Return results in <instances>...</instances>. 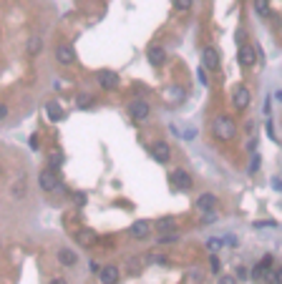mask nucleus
<instances>
[{
	"label": "nucleus",
	"mask_w": 282,
	"mask_h": 284,
	"mask_svg": "<svg viewBox=\"0 0 282 284\" xmlns=\"http://www.w3.org/2000/svg\"><path fill=\"white\" fill-rule=\"evenodd\" d=\"M212 131L219 141H232L237 136V124L232 121L229 116H217L212 121Z\"/></svg>",
	"instance_id": "f257e3e1"
},
{
	"label": "nucleus",
	"mask_w": 282,
	"mask_h": 284,
	"mask_svg": "<svg viewBox=\"0 0 282 284\" xmlns=\"http://www.w3.org/2000/svg\"><path fill=\"white\" fill-rule=\"evenodd\" d=\"M249 101H252V93H249L247 86H237L234 91H232V106H234V108L244 111V108L249 106Z\"/></svg>",
	"instance_id": "f03ea898"
},
{
	"label": "nucleus",
	"mask_w": 282,
	"mask_h": 284,
	"mask_svg": "<svg viewBox=\"0 0 282 284\" xmlns=\"http://www.w3.org/2000/svg\"><path fill=\"white\" fill-rule=\"evenodd\" d=\"M149 103L146 101H141V98H136V101H131L129 103V116L133 118V121H144V118H149Z\"/></svg>",
	"instance_id": "7ed1b4c3"
},
{
	"label": "nucleus",
	"mask_w": 282,
	"mask_h": 284,
	"mask_svg": "<svg viewBox=\"0 0 282 284\" xmlns=\"http://www.w3.org/2000/svg\"><path fill=\"white\" fill-rule=\"evenodd\" d=\"M38 184H40L43 191H56L58 186H61V181H58L56 171H51V169H43V171L38 174Z\"/></svg>",
	"instance_id": "20e7f679"
},
{
	"label": "nucleus",
	"mask_w": 282,
	"mask_h": 284,
	"mask_svg": "<svg viewBox=\"0 0 282 284\" xmlns=\"http://www.w3.org/2000/svg\"><path fill=\"white\" fill-rule=\"evenodd\" d=\"M252 279H255L257 284H275V272H272L270 266L257 264L255 269H252Z\"/></svg>",
	"instance_id": "39448f33"
},
{
	"label": "nucleus",
	"mask_w": 282,
	"mask_h": 284,
	"mask_svg": "<svg viewBox=\"0 0 282 284\" xmlns=\"http://www.w3.org/2000/svg\"><path fill=\"white\" fill-rule=\"evenodd\" d=\"M118 277H121V272H118V266H116V264H106V266H101V269H98V279H101V284H116Z\"/></svg>",
	"instance_id": "423d86ee"
},
{
	"label": "nucleus",
	"mask_w": 282,
	"mask_h": 284,
	"mask_svg": "<svg viewBox=\"0 0 282 284\" xmlns=\"http://www.w3.org/2000/svg\"><path fill=\"white\" fill-rule=\"evenodd\" d=\"M202 66H204L207 71H217V68H219V53H217L212 46H207V48L202 51Z\"/></svg>",
	"instance_id": "0eeeda50"
},
{
	"label": "nucleus",
	"mask_w": 282,
	"mask_h": 284,
	"mask_svg": "<svg viewBox=\"0 0 282 284\" xmlns=\"http://www.w3.org/2000/svg\"><path fill=\"white\" fill-rule=\"evenodd\" d=\"M151 156H154L159 163H167V161L171 159V148H169V143H167V141H156V143L151 146Z\"/></svg>",
	"instance_id": "6e6552de"
},
{
	"label": "nucleus",
	"mask_w": 282,
	"mask_h": 284,
	"mask_svg": "<svg viewBox=\"0 0 282 284\" xmlns=\"http://www.w3.org/2000/svg\"><path fill=\"white\" fill-rule=\"evenodd\" d=\"M197 209L202 214H212L217 209V196H214V194H202V196L197 199Z\"/></svg>",
	"instance_id": "1a4fd4ad"
},
{
	"label": "nucleus",
	"mask_w": 282,
	"mask_h": 284,
	"mask_svg": "<svg viewBox=\"0 0 282 284\" xmlns=\"http://www.w3.org/2000/svg\"><path fill=\"white\" fill-rule=\"evenodd\" d=\"M98 83L106 88V91H113V88H118V73H113V71H101L98 73Z\"/></svg>",
	"instance_id": "9d476101"
},
{
	"label": "nucleus",
	"mask_w": 282,
	"mask_h": 284,
	"mask_svg": "<svg viewBox=\"0 0 282 284\" xmlns=\"http://www.w3.org/2000/svg\"><path fill=\"white\" fill-rule=\"evenodd\" d=\"M171 184H174L176 189L189 191V189H191V176H189L187 171H182V169H176V171L171 174Z\"/></svg>",
	"instance_id": "9b49d317"
},
{
	"label": "nucleus",
	"mask_w": 282,
	"mask_h": 284,
	"mask_svg": "<svg viewBox=\"0 0 282 284\" xmlns=\"http://www.w3.org/2000/svg\"><path fill=\"white\" fill-rule=\"evenodd\" d=\"M129 231H131L133 239H146V236H149V231H151V224L144 221V219H141V221H133Z\"/></svg>",
	"instance_id": "f8f14e48"
},
{
	"label": "nucleus",
	"mask_w": 282,
	"mask_h": 284,
	"mask_svg": "<svg viewBox=\"0 0 282 284\" xmlns=\"http://www.w3.org/2000/svg\"><path fill=\"white\" fill-rule=\"evenodd\" d=\"M237 61H240L242 66H255L257 53L252 51V46H242V48H240V53H237Z\"/></svg>",
	"instance_id": "ddd939ff"
},
{
	"label": "nucleus",
	"mask_w": 282,
	"mask_h": 284,
	"mask_svg": "<svg viewBox=\"0 0 282 284\" xmlns=\"http://www.w3.org/2000/svg\"><path fill=\"white\" fill-rule=\"evenodd\" d=\"M146 55H149L151 66H161V63H164V58H167V53H164V48H161V46H149Z\"/></svg>",
	"instance_id": "4468645a"
},
{
	"label": "nucleus",
	"mask_w": 282,
	"mask_h": 284,
	"mask_svg": "<svg viewBox=\"0 0 282 284\" xmlns=\"http://www.w3.org/2000/svg\"><path fill=\"white\" fill-rule=\"evenodd\" d=\"M58 262H61L63 266H76V262H78V257H76V251H73V249H61V251H58Z\"/></svg>",
	"instance_id": "2eb2a0df"
},
{
	"label": "nucleus",
	"mask_w": 282,
	"mask_h": 284,
	"mask_svg": "<svg viewBox=\"0 0 282 284\" xmlns=\"http://www.w3.org/2000/svg\"><path fill=\"white\" fill-rule=\"evenodd\" d=\"M56 58H58L61 63H73V61H76V53H73L71 46H58V48H56Z\"/></svg>",
	"instance_id": "dca6fc26"
},
{
	"label": "nucleus",
	"mask_w": 282,
	"mask_h": 284,
	"mask_svg": "<svg viewBox=\"0 0 282 284\" xmlns=\"http://www.w3.org/2000/svg\"><path fill=\"white\" fill-rule=\"evenodd\" d=\"M76 239H78V244L81 247H91V244H96V231L94 229H81L78 234H76Z\"/></svg>",
	"instance_id": "f3484780"
},
{
	"label": "nucleus",
	"mask_w": 282,
	"mask_h": 284,
	"mask_svg": "<svg viewBox=\"0 0 282 284\" xmlns=\"http://www.w3.org/2000/svg\"><path fill=\"white\" fill-rule=\"evenodd\" d=\"M46 111H48V118H51V121H61V118H63V108L58 106V103H48Z\"/></svg>",
	"instance_id": "a211bd4d"
},
{
	"label": "nucleus",
	"mask_w": 282,
	"mask_h": 284,
	"mask_svg": "<svg viewBox=\"0 0 282 284\" xmlns=\"http://www.w3.org/2000/svg\"><path fill=\"white\" fill-rule=\"evenodd\" d=\"M156 229H159L161 234H171V231H174V219H159V221H156Z\"/></svg>",
	"instance_id": "6ab92c4d"
},
{
	"label": "nucleus",
	"mask_w": 282,
	"mask_h": 284,
	"mask_svg": "<svg viewBox=\"0 0 282 284\" xmlns=\"http://www.w3.org/2000/svg\"><path fill=\"white\" fill-rule=\"evenodd\" d=\"M40 51H43V40H40L38 36L28 40V53H31V55H38Z\"/></svg>",
	"instance_id": "aec40b11"
},
{
	"label": "nucleus",
	"mask_w": 282,
	"mask_h": 284,
	"mask_svg": "<svg viewBox=\"0 0 282 284\" xmlns=\"http://www.w3.org/2000/svg\"><path fill=\"white\" fill-rule=\"evenodd\" d=\"M20 196H25V178H18L13 184V199H20Z\"/></svg>",
	"instance_id": "412c9836"
},
{
	"label": "nucleus",
	"mask_w": 282,
	"mask_h": 284,
	"mask_svg": "<svg viewBox=\"0 0 282 284\" xmlns=\"http://www.w3.org/2000/svg\"><path fill=\"white\" fill-rule=\"evenodd\" d=\"M255 10L260 16H270V3L267 0H255Z\"/></svg>",
	"instance_id": "4be33fe9"
},
{
	"label": "nucleus",
	"mask_w": 282,
	"mask_h": 284,
	"mask_svg": "<svg viewBox=\"0 0 282 284\" xmlns=\"http://www.w3.org/2000/svg\"><path fill=\"white\" fill-rule=\"evenodd\" d=\"M63 163V154H58V151H53L51 154V171H56L58 166Z\"/></svg>",
	"instance_id": "5701e85b"
},
{
	"label": "nucleus",
	"mask_w": 282,
	"mask_h": 284,
	"mask_svg": "<svg viewBox=\"0 0 282 284\" xmlns=\"http://www.w3.org/2000/svg\"><path fill=\"white\" fill-rule=\"evenodd\" d=\"M176 239L179 236H176L174 231L171 234H159V244H171V242H176Z\"/></svg>",
	"instance_id": "b1692460"
},
{
	"label": "nucleus",
	"mask_w": 282,
	"mask_h": 284,
	"mask_svg": "<svg viewBox=\"0 0 282 284\" xmlns=\"http://www.w3.org/2000/svg\"><path fill=\"white\" fill-rule=\"evenodd\" d=\"M174 8L176 10H189L191 8V0H174Z\"/></svg>",
	"instance_id": "393cba45"
},
{
	"label": "nucleus",
	"mask_w": 282,
	"mask_h": 284,
	"mask_svg": "<svg viewBox=\"0 0 282 284\" xmlns=\"http://www.w3.org/2000/svg\"><path fill=\"white\" fill-rule=\"evenodd\" d=\"M222 239H209V242H207V247H209V251H217V249H222Z\"/></svg>",
	"instance_id": "a878e982"
},
{
	"label": "nucleus",
	"mask_w": 282,
	"mask_h": 284,
	"mask_svg": "<svg viewBox=\"0 0 282 284\" xmlns=\"http://www.w3.org/2000/svg\"><path fill=\"white\" fill-rule=\"evenodd\" d=\"M219 284H237V277H232V274H222V277H219Z\"/></svg>",
	"instance_id": "bb28decb"
},
{
	"label": "nucleus",
	"mask_w": 282,
	"mask_h": 284,
	"mask_svg": "<svg viewBox=\"0 0 282 284\" xmlns=\"http://www.w3.org/2000/svg\"><path fill=\"white\" fill-rule=\"evenodd\" d=\"M197 76H199L202 86H207V83H209V76H207V68H199V71H197Z\"/></svg>",
	"instance_id": "cd10ccee"
},
{
	"label": "nucleus",
	"mask_w": 282,
	"mask_h": 284,
	"mask_svg": "<svg viewBox=\"0 0 282 284\" xmlns=\"http://www.w3.org/2000/svg\"><path fill=\"white\" fill-rule=\"evenodd\" d=\"M237 279H247V269L244 266H237V274H234Z\"/></svg>",
	"instance_id": "c85d7f7f"
},
{
	"label": "nucleus",
	"mask_w": 282,
	"mask_h": 284,
	"mask_svg": "<svg viewBox=\"0 0 282 284\" xmlns=\"http://www.w3.org/2000/svg\"><path fill=\"white\" fill-rule=\"evenodd\" d=\"M257 166H260V156L252 159V166H249V171H257Z\"/></svg>",
	"instance_id": "c756f323"
},
{
	"label": "nucleus",
	"mask_w": 282,
	"mask_h": 284,
	"mask_svg": "<svg viewBox=\"0 0 282 284\" xmlns=\"http://www.w3.org/2000/svg\"><path fill=\"white\" fill-rule=\"evenodd\" d=\"M214 219H217V216H214V212H212V214H204V224H212Z\"/></svg>",
	"instance_id": "7c9ffc66"
},
{
	"label": "nucleus",
	"mask_w": 282,
	"mask_h": 284,
	"mask_svg": "<svg viewBox=\"0 0 282 284\" xmlns=\"http://www.w3.org/2000/svg\"><path fill=\"white\" fill-rule=\"evenodd\" d=\"M8 116V106H5V103H0V118H5Z\"/></svg>",
	"instance_id": "2f4dec72"
},
{
	"label": "nucleus",
	"mask_w": 282,
	"mask_h": 284,
	"mask_svg": "<svg viewBox=\"0 0 282 284\" xmlns=\"http://www.w3.org/2000/svg\"><path fill=\"white\" fill-rule=\"evenodd\" d=\"M212 272H219V259L212 257Z\"/></svg>",
	"instance_id": "473e14b6"
},
{
	"label": "nucleus",
	"mask_w": 282,
	"mask_h": 284,
	"mask_svg": "<svg viewBox=\"0 0 282 284\" xmlns=\"http://www.w3.org/2000/svg\"><path fill=\"white\" fill-rule=\"evenodd\" d=\"M275 284H282V269H277V272H275Z\"/></svg>",
	"instance_id": "72a5a7b5"
},
{
	"label": "nucleus",
	"mask_w": 282,
	"mask_h": 284,
	"mask_svg": "<svg viewBox=\"0 0 282 284\" xmlns=\"http://www.w3.org/2000/svg\"><path fill=\"white\" fill-rule=\"evenodd\" d=\"M51 284H68L63 277H56V279H51Z\"/></svg>",
	"instance_id": "f704fd0d"
},
{
	"label": "nucleus",
	"mask_w": 282,
	"mask_h": 284,
	"mask_svg": "<svg viewBox=\"0 0 282 284\" xmlns=\"http://www.w3.org/2000/svg\"><path fill=\"white\" fill-rule=\"evenodd\" d=\"M76 201L78 204H86V194H76Z\"/></svg>",
	"instance_id": "c9c22d12"
},
{
	"label": "nucleus",
	"mask_w": 282,
	"mask_h": 284,
	"mask_svg": "<svg viewBox=\"0 0 282 284\" xmlns=\"http://www.w3.org/2000/svg\"><path fill=\"white\" fill-rule=\"evenodd\" d=\"M272 186H275L277 191H282V181H280V178H275V181H272Z\"/></svg>",
	"instance_id": "e433bc0d"
},
{
	"label": "nucleus",
	"mask_w": 282,
	"mask_h": 284,
	"mask_svg": "<svg viewBox=\"0 0 282 284\" xmlns=\"http://www.w3.org/2000/svg\"><path fill=\"white\" fill-rule=\"evenodd\" d=\"M31 148H38V136H31Z\"/></svg>",
	"instance_id": "4c0bfd02"
}]
</instances>
